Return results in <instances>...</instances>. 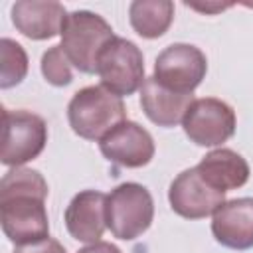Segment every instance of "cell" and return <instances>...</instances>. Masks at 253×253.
<instances>
[{
	"label": "cell",
	"mask_w": 253,
	"mask_h": 253,
	"mask_svg": "<svg viewBox=\"0 0 253 253\" xmlns=\"http://www.w3.org/2000/svg\"><path fill=\"white\" fill-rule=\"evenodd\" d=\"M47 192L45 178L34 168L16 166L2 176L0 223L12 243L26 245L49 237Z\"/></svg>",
	"instance_id": "cell-1"
},
{
	"label": "cell",
	"mask_w": 253,
	"mask_h": 253,
	"mask_svg": "<svg viewBox=\"0 0 253 253\" xmlns=\"http://www.w3.org/2000/svg\"><path fill=\"white\" fill-rule=\"evenodd\" d=\"M126 117L125 103L119 95L103 85L79 89L67 105V121L71 130L85 140H101Z\"/></svg>",
	"instance_id": "cell-2"
},
{
	"label": "cell",
	"mask_w": 253,
	"mask_h": 253,
	"mask_svg": "<svg viewBox=\"0 0 253 253\" xmlns=\"http://www.w3.org/2000/svg\"><path fill=\"white\" fill-rule=\"evenodd\" d=\"M113 38L115 32L103 16L91 10H75L65 20L59 45L75 69L97 73L99 55Z\"/></svg>",
	"instance_id": "cell-3"
},
{
	"label": "cell",
	"mask_w": 253,
	"mask_h": 253,
	"mask_svg": "<svg viewBox=\"0 0 253 253\" xmlns=\"http://www.w3.org/2000/svg\"><path fill=\"white\" fill-rule=\"evenodd\" d=\"M154 219L150 192L138 182H123L107 196V227L117 239L140 237Z\"/></svg>",
	"instance_id": "cell-4"
},
{
	"label": "cell",
	"mask_w": 253,
	"mask_h": 253,
	"mask_svg": "<svg viewBox=\"0 0 253 253\" xmlns=\"http://www.w3.org/2000/svg\"><path fill=\"white\" fill-rule=\"evenodd\" d=\"M47 142L45 121L32 111L2 109V152L4 166H22L42 154Z\"/></svg>",
	"instance_id": "cell-5"
},
{
	"label": "cell",
	"mask_w": 253,
	"mask_h": 253,
	"mask_svg": "<svg viewBox=\"0 0 253 253\" xmlns=\"http://www.w3.org/2000/svg\"><path fill=\"white\" fill-rule=\"evenodd\" d=\"M97 75L101 85L119 97H128L144 83V55L140 47L115 36L99 55Z\"/></svg>",
	"instance_id": "cell-6"
},
{
	"label": "cell",
	"mask_w": 253,
	"mask_h": 253,
	"mask_svg": "<svg viewBox=\"0 0 253 253\" xmlns=\"http://www.w3.org/2000/svg\"><path fill=\"white\" fill-rule=\"evenodd\" d=\"M235 111L221 99H194L184 115L182 128L198 146H219L235 134Z\"/></svg>",
	"instance_id": "cell-7"
},
{
	"label": "cell",
	"mask_w": 253,
	"mask_h": 253,
	"mask_svg": "<svg viewBox=\"0 0 253 253\" xmlns=\"http://www.w3.org/2000/svg\"><path fill=\"white\" fill-rule=\"evenodd\" d=\"M208 71L204 51L192 43H172L154 61V79L170 91L192 95Z\"/></svg>",
	"instance_id": "cell-8"
},
{
	"label": "cell",
	"mask_w": 253,
	"mask_h": 253,
	"mask_svg": "<svg viewBox=\"0 0 253 253\" xmlns=\"http://www.w3.org/2000/svg\"><path fill=\"white\" fill-rule=\"evenodd\" d=\"M168 202L180 217L202 219L215 213V210L225 202V192L210 186L194 166L172 180L168 188Z\"/></svg>",
	"instance_id": "cell-9"
},
{
	"label": "cell",
	"mask_w": 253,
	"mask_h": 253,
	"mask_svg": "<svg viewBox=\"0 0 253 253\" xmlns=\"http://www.w3.org/2000/svg\"><path fill=\"white\" fill-rule=\"evenodd\" d=\"M101 154L123 168H142L154 156L152 134L134 121H123L99 140Z\"/></svg>",
	"instance_id": "cell-10"
},
{
	"label": "cell",
	"mask_w": 253,
	"mask_h": 253,
	"mask_svg": "<svg viewBox=\"0 0 253 253\" xmlns=\"http://www.w3.org/2000/svg\"><path fill=\"white\" fill-rule=\"evenodd\" d=\"M12 24L30 40H51L61 36L67 10L55 0H18L12 4Z\"/></svg>",
	"instance_id": "cell-11"
},
{
	"label": "cell",
	"mask_w": 253,
	"mask_h": 253,
	"mask_svg": "<svg viewBox=\"0 0 253 253\" xmlns=\"http://www.w3.org/2000/svg\"><path fill=\"white\" fill-rule=\"evenodd\" d=\"M211 233L223 247L245 251L253 247V198L225 200L211 217Z\"/></svg>",
	"instance_id": "cell-12"
},
{
	"label": "cell",
	"mask_w": 253,
	"mask_h": 253,
	"mask_svg": "<svg viewBox=\"0 0 253 253\" xmlns=\"http://www.w3.org/2000/svg\"><path fill=\"white\" fill-rule=\"evenodd\" d=\"M65 227L77 241H101L107 227V196L97 190L75 194L65 210Z\"/></svg>",
	"instance_id": "cell-13"
},
{
	"label": "cell",
	"mask_w": 253,
	"mask_h": 253,
	"mask_svg": "<svg viewBox=\"0 0 253 253\" xmlns=\"http://www.w3.org/2000/svg\"><path fill=\"white\" fill-rule=\"evenodd\" d=\"M194 103V95L166 89L154 77H146L140 87V107L144 115L158 126L170 128L184 121L186 111Z\"/></svg>",
	"instance_id": "cell-14"
},
{
	"label": "cell",
	"mask_w": 253,
	"mask_h": 253,
	"mask_svg": "<svg viewBox=\"0 0 253 253\" xmlns=\"http://www.w3.org/2000/svg\"><path fill=\"white\" fill-rule=\"evenodd\" d=\"M196 168L200 176L219 192H229L245 186L251 174L247 160L231 148H217L208 152Z\"/></svg>",
	"instance_id": "cell-15"
},
{
	"label": "cell",
	"mask_w": 253,
	"mask_h": 253,
	"mask_svg": "<svg viewBox=\"0 0 253 253\" xmlns=\"http://www.w3.org/2000/svg\"><path fill=\"white\" fill-rule=\"evenodd\" d=\"M132 30L146 40L164 36L174 20V2L170 0H134L128 6Z\"/></svg>",
	"instance_id": "cell-16"
},
{
	"label": "cell",
	"mask_w": 253,
	"mask_h": 253,
	"mask_svg": "<svg viewBox=\"0 0 253 253\" xmlns=\"http://www.w3.org/2000/svg\"><path fill=\"white\" fill-rule=\"evenodd\" d=\"M28 63H30L28 53L18 42L10 38L0 40V87L2 89H10L22 83L28 73Z\"/></svg>",
	"instance_id": "cell-17"
},
{
	"label": "cell",
	"mask_w": 253,
	"mask_h": 253,
	"mask_svg": "<svg viewBox=\"0 0 253 253\" xmlns=\"http://www.w3.org/2000/svg\"><path fill=\"white\" fill-rule=\"evenodd\" d=\"M42 75L45 77L47 83L55 87H65L73 81V65L63 53L61 45H51L43 55H42Z\"/></svg>",
	"instance_id": "cell-18"
},
{
	"label": "cell",
	"mask_w": 253,
	"mask_h": 253,
	"mask_svg": "<svg viewBox=\"0 0 253 253\" xmlns=\"http://www.w3.org/2000/svg\"><path fill=\"white\" fill-rule=\"evenodd\" d=\"M12 253H67L65 247L53 239V237H45L34 243H26V245H16V249Z\"/></svg>",
	"instance_id": "cell-19"
},
{
	"label": "cell",
	"mask_w": 253,
	"mask_h": 253,
	"mask_svg": "<svg viewBox=\"0 0 253 253\" xmlns=\"http://www.w3.org/2000/svg\"><path fill=\"white\" fill-rule=\"evenodd\" d=\"M77 253H123V251L109 241H95V243H89L87 247L79 249Z\"/></svg>",
	"instance_id": "cell-20"
},
{
	"label": "cell",
	"mask_w": 253,
	"mask_h": 253,
	"mask_svg": "<svg viewBox=\"0 0 253 253\" xmlns=\"http://www.w3.org/2000/svg\"><path fill=\"white\" fill-rule=\"evenodd\" d=\"M188 8H194V10H198V12H206V14H213V12H219V10H223V8H229L231 4L227 2V4H196V2H184Z\"/></svg>",
	"instance_id": "cell-21"
}]
</instances>
